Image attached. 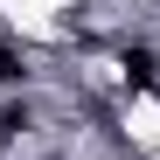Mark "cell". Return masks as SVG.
Returning <instances> with one entry per match:
<instances>
[{"instance_id":"6da1fadb","label":"cell","mask_w":160,"mask_h":160,"mask_svg":"<svg viewBox=\"0 0 160 160\" xmlns=\"http://www.w3.org/2000/svg\"><path fill=\"white\" fill-rule=\"evenodd\" d=\"M125 77H132V84H153V56H146V49H125Z\"/></svg>"},{"instance_id":"7a4b0ae2","label":"cell","mask_w":160,"mask_h":160,"mask_svg":"<svg viewBox=\"0 0 160 160\" xmlns=\"http://www.w3.org/2000/svg\"><path fill=\"white\" fill-rule=\"evenodd\" d=\"M14 77H21V56H14L7 42H0V84H14Z\"/></svg>"},{"instance_id":"3957f363","label":"cell","mask_w":160,"mask_h":160,"mask_svg":"<svg viewBox=\"0 0 160 160\" xmlns=\"http://www.w3.org/2000/svg\"><path fill=\"white\" fill-rule=\"evenodd\" d=\"M0 125H21V118H0Z\"/></svg>"}]
</instances>
